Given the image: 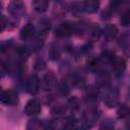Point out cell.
<instances>
[{"label":"cell","instance_id":"cell-1","mask_svg":"<svg viewBox=\"0 0 130 130\" xmlns=\"http://www.w3.org/2000/svg\"><path fill=\"white\" fill-rule=\"evenodd\" d=\"M2 102L7 105H15L18 102V98L16 92H14L11 89H8L6 91H3L2 93Z\"/></svg>","mask_w":130,"mask_h":130},{"label":"cell","instance_id":"cell-2","mask_svg":"<svg viewBox=\"0 0 130 130\" xmlns=\"http://www.w3.org/2000/svg\"><path fill=\"white\" fill-rule=\"evenodd\" d=\"M41 111V105L37 100H29L25 106V112L27 115H37Z\"/></svg>","mask_w":130,"mask_h":130},{"label":"cell","instance_id":"cell-3","mask_svg":"<svg viewBox=\"0 0 130 130\" xmlns=\"http://www.w3.org/2000/svg\"><path fill=\"white\" fill-rule=\"evenodd\" d=\"M70 31H71V28L67 23H61L58 26V28L56 29V35H58V36H67V35H70Z\"/></svg>","mask_w":130,"mask_h":130},{"label":"cell","instance_id":"cell-4","mask_svg":"<svg viewBox=\"0 0 130 130\" xmlns=\"http://www.w3.org/2000/svg\"><path fill=\"white\" fill-rule=\"evenodd\" d=\"M48 5H49V3L47 1H35L32 3V6L38 11H44V10H46L47 7H48Z\"/></svg>","mask_w":130,"mask_h":130},{"label":"cell","instance_id":"cell-5","mask_svg":"<svg viewBox=\"0 0 130 130\" xmlns=\"http://www.w3.org/2000/svg\"><path fill=\"white\" fill-rule=\"evenodd\" d=\"M99 4L100 3L99 2H95V1H87V2H84V8L88 12H93L99 7Z\"/></svg>","mask_w":130,"mask_h":130},{"label":"cell","instance_id":"cell-6","mask_svg":"<svg viewBox=\"0 0 130 130\" xmlns=\"http://www.w3.org/2000/svg\"><path fill=\"white\" fill-rule=\"evenodd\" d=\"M114 64H115V65H114V68H115V70L118 71V72L123 71V69L125 68V62H124L123 59H120V58L116 59L115 62H114Z\"/></svg>","mask_w":130,"mask_h":130},{"label":"cell","instance_id":"cell-7","mask_svg":"<svg viewBox=\"0 0 130 130\" xmlns=\"http://www.w3.org/2000/svg\"><path fill=\"white\" fill-rule=\"evenodd\" d=\"M121 23L123 25H128L130 23V10H125L121 15Z\"/></svg>","mask_w":130,"mask_h":130}]
</instances>
